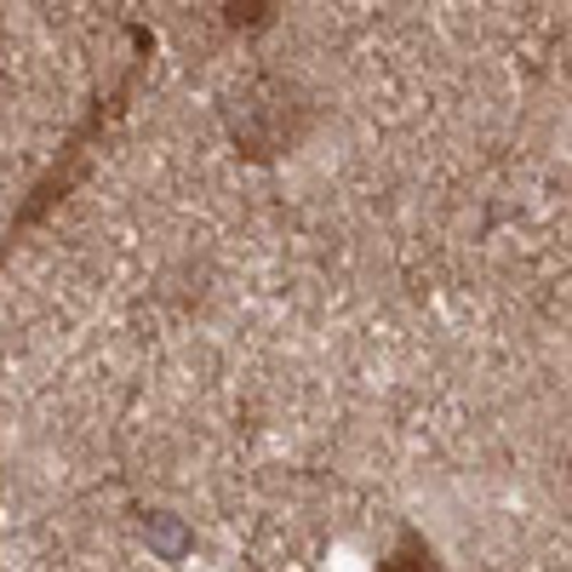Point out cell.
I'll use <instances>...</instances> for the list:
<instances>
[{"label": "cell", "instance_id": "cell-1", "mask_svg": "<svg viewBox=\"0 0 572 572\" xmlns=\"http://www.w3.org/2000/svg\"><path fill=\"white\" fill-rule=\"evenodd\" d=\"M149 544H155L160 555H184V544H189V532H184L178 521H166V516H160V521H149Z\"/></svg>", "mask_w": 572, "mask_h": 572}]
</instances>
